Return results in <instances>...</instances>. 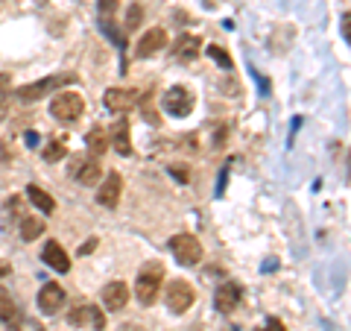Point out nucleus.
<instances>
[{
    "mask_svg": "<svg viewBox=\"0 0 351 331\" xmlns=\"http://www.w3.org/2000/svg\"><path fill=\"white\" fill-rule=\"evenodd\" d=\"M64 156H68V144H64V138H53V141H47V144H44V150H41V159L50 161V164H56V161L64 159Z\"/></svg>",
    "mask_w": 351,
    "mask_h": 331,
    "instance_id": "aec40b11",
    "label": "nucleus"
},
{
    "mask_svg": "<svg viewBox=\"0 0 351 331\" xmlns=\"http://www.w3.org/2000/svg\"><path fill=\"white\" fill-rule=\"evenodd\" d=\"M193 103H196L193 94L184 85H173V88H167V94L161 97L164 112L173 115V117H188L193 112Z\"/></svg>",
    "mask_w": 351,
    "mask_h": 331,
    "instance_id": "20e7f679",
    "label": "nucleus"
},
{
    "mask_svg": "<svg viewBox=\"0 0 351 331\" xmlns=\"http://www.w3.org/2000/svg\"><path fill=\"white\" fill-rule=\"evenodd\" d=\"M193 299H196V293L191 288V282L176 279L173 284H167V308L173 314H184L193 305Z\"/></svg>",
    "mask_w": 351,
    "mask_h": 331,
    "instance_id": "0eeeda50",
    "label": "nucleus"
},
{
    "mask_svg": "<svg viewBox=\"0 0 351 331\" xmlns=\"http://www.w3.org/2000/svg\"><path fill=\"white\" fill-rule=\"evenodd\" d=\"M94 247H97V240H88V244H85V247H80V252H91Z\"/></svg>",
    "mask_w": 351,
    "mask_h": 331,
    "instance_id": "473e14b6",
    "label": "nucleus"
},
{
    "mask_svg": "<svg viewBox=\"0 0 351 331\" xmlns=\"http://www.w3.org/2000/svg\"><path fill=\"white\" fill-rule=\"evenodd\" d=\"M24 138H27V144H29V147H38V132H32V129H29Z\"/></svg>",
    "mask_w": 351,
    "mask_h": 331,
    "instance_id": "2f4dec72",
    "label": "nucleus"
},
{
    "mask_svg": "<svg viewBox=\"0 0 351 331\" xmlns=\"http://www.w3.org/2000/svg\"><path fill=\"white\" fill-rule=\"evenodd\" d=\"M117 12V0H100V15L108 21V18H112Z\"/></svg>",
    "mask_w": 351,
    "mask_h": 331,
    "instance_id": "cd10ccee",
    "label": "nucleus"
},
{
    "mask_svg": "<svg viewBox=\"0 0 351 331\" xmlns=\"http://www.w3.org/2000/svg\"><path fill=\"white\" fill-rule=\"evenodd\" d=\"M141 18H144V6H141V3H132V6H129V12H126V24H123V30H126V32H135V30L141 27Z\"/></svg>",
    "mask_w": 351,
    "mask_h": 331,
    "instance_id": "b1692460",
    "label": "nucleus"
},
{
    "mask_svg": "<svg viewBox=\"0 0 351 331\" xmlns=\"http://www.w3.org/2000/svg\"><path fill=\"white\" fill-rule=\"evenodd\" d=\"M103 32H106V36H108V38H112V41L117 44V47H126V38H123V36H120V32L114 30V24H112V21H103Z\"/></svg>",
    "mask_w": 351,
    "mask_h": 331,
    "instance_id": "bb28decb",
    "label": "nucleus"
},
{
    "mask_svg": "<svg viewBox=\"0 0 351 331\" xmlns=\"http://www.w3.org/2000/svg\"><path fill=\"white\" fill-rule=\"evenodd\" d=\"M164 44H167V32H164L161 27H152L144 38L138 41V59H149L152 53H158Z\"/></svg>",
    "mask_w": 351,
    "mask_h": 331,
    "instance_id": "2eb2a0df",
    "label": "nucleus"
},
{
    "mask_svg": "<svg viewBox=\"0 0 351 331\" xmlns=\"http://www.w3.org/2000/svg\"><path fill=\"white\" fill-rule=\"evenodd\" d=\"M161 282H164V267L158 261H147L144 267H141L138 279H135V296L141 305H152L156 302V296L161 290Z\"/></svg>",
    "mask_w": 351,
    "mask_h": 331,
    "instance_id": "f03ea898",
    "label": "nucleus"
},
{
    "mask_svg": "<svg viewBox=\"0 0 351 331\" xmlns=\"http://www.w3.org/2000/svg\"><path fill=\"white\" fill-rule=\"evenodd\" d=\"M41 235H44V220H38V217L21 220V240H36Z\"/></svg>",
    "mask_w": 351,
    "mask_h": 331,
    "instance_id": "412c9836",
    "label": "nucleus"
},
{
    "mask_svg": "<svg viewBox=\"0 0 351 331\" xmlns=\"http://www.w3.org/2000/svg\"><path fill=\"white\" fill-rule=\"evenodd\" d=\"M80 76L76 73H53V76H47V80H41V82H29V85H21L18 91H15V97L21 103H36V100H41V97H47V94H53L56 91L59 94V88L62 85H73Z\"/></svg>",
    "mask_w": 351,
    "mask_h": 331,
    "instance_id": "f257e3e1",
    "label": "nucleus"
},
{
    "mask_svg": "<svg viewBox=\"0 0 351 331\" xmlns=\"http://www.w3.org/2000/svg\"><path fill=\"white\" fill-rule=\"evenodd\" d=\"M199 50H202V41L196 38V36H182L179 41H176V59L179 62H193L196 56H199Z\"/></svg>",
    "mask_w": 351,
    "mask_h": 331,
    "instance_id": "f3484780",
    "label": "nucleus"
},
{
    "mask_svg": "<svg viewBox=\"0 0 351 331\" xmlns=\"http://www.w3.org/2000/svg\"><path fill=\"white\" fill-rule=\"evenodd\" d=\"M120 191H123V179H120V173H108L103 187L97 191V203L106 205V208H114L120 203Z\"/></svg>",
    "mask_w": 351,
    "mask_h": 331,
    "instance_id": "f8f14e48",
    "label": "nucleus"
},
{
    "mask_svg": "<svg viewBox=\"0 0 351 331\" xmlns=\"http://www.w3.org/2000/svg\"><path fill=\"white\" fill-rule=\"evenodd\" d=\"M9 97H12V76L0 73V124H3L9 115Z\"/></svg>",
    "mask_w": 351,
    "mask_h": 331,
    "instance_id": "5701e85b",
    "label": "nucleus"
},
{
    "mask_svg": "<svg viewBox=\"0 0 351 331\" xmlns=\"http://www.w3.org/2000/svg\"><path fill=\"white\" fill-rule=\"evenodd\" d=\"M85 112V100L82 94H73V91H59L53 94V103H50V115L62 120V124H73L76 117Z\"/></svg>",
    "mask_w": 351,
    "mask_h": 331,
    "instance_id": "7ed1b4c3",
    "label": "nucleus"
},
{
    "mask_svg": "<svg viewBox=\"0 0 351 331\" xmlns=\"http://www.w3.org/2000/svg\"><path fill=\"white\" fill-rule=\"evenodd\" d=\"M27 196H29V203L36 205L41 214H53V208H56L53 196L44 191V187H38V185H29V187H27Z\"/></svg>",
    "mask_w": 351,
    "mask_h": 331,
    "instance_id": "6ab92c4d",
    "label": "nucleus"
},
{
    "mask_svg": "<svg viewBox=\"0 0 351 331\" xmlns=\"http://www.w3.org/2000/svg\"><path fill=\"white\" fill-rule=\"evenodd\" d=\"M205 53H208V56H211L217 65H223V68H232V56H228V53L219 47V44H211V47H208Z\"/></svg>",
    "mask_w": 351,
    "mask_h": 331,
    "instance_id": "a878e982",
    "label": "nucleus"
},
{
    "mask_svg": "<svg viewBox=\"0 0 351 331\" xmlns=\"http://www.w3.org/2000/svg\"><path fill=\"white\" fill-rule=\"evenodd\" d=\"M170 252L176 255V261L184 264V267H193V264L202 261V244L193 235H176V238H170Z\"/></svg>",
    "mask_w": 351,
    "mask_h": 331,
    "instance_id": "39448f33",
    "label": "nucleus"
},
{
    "mask_svg": "<svg viewBox=\"0 0 351 331\" xmlns=\"http://www.w3.org/2000/svg\"><path fill=\"white\" fill-rule=\"evenodd\" d=\"M103 103H106V109L112 115H123L138 103V91H132V88H108Z\"/></svg>",
    "mask_w": 351,
    "mask_h": 331,
    "instance_id": "1a4fd4ad",
    "label": "nucleus"
},
{
    "mask_svg": "<svg viewBox=\"0 0 351 331\" xmlns=\"http://www.w3.org/2000/svg\"><path fill=\"white\" fill-rule=\"evenodd\" d=\"M41 261L47 264L50 270H56V273H68V270H71V258H68V252H64V249L56 244V240H47V244H44Z\"/></svg>",
    "mask_w": 351,
    "mask_h": 331,
    "instance_id": "ddd939ff",
    "label": "nucleus"
},
{
    "mask_svg": "<svg viewBox=\"0 0 351 331\" xmlns=\"http://www.w3.org/2000/svg\"><path fill=\"white\" fill-rule=\"evenodd\" d=\"M88 150H91V156H94V159H97V156H103V152L108 150V135H106L100 126L88 132Z\"/></svg>",
    "mask_w": 351,
    "mask_h": 331,
    "instance_id": "4be33fe9",
    "label": "nucleus"
},
{
    "mask_svg": "<svg viewBox=\"0 0 351 331\" xmlns=\"http://www.w3.org/2000/svg\"><path fill=\"white\" fill-rule=\"evenodd\" d=\"M240 299H243V288H240L237 282H223L214 293V305H217L219 314H232L240 305Z\"/></svg>",
    "mask_w": 351,
    "mask_h": 331,
    "instance_id": "6e6552de",
    "label": "nucleus"
},
{
    "mask_svg": "<svg viewBox=\"0 0 351 331\" xmlns=\"http://www.w3.org/2000/svg\"><path fill=\"white\" fill-rule=\"evenodd\" d=\"M108 144H114V150L120 152V156H129V152H132V144H129V124H126V120H117V124H114Z\"/></svg>",
    "mask_w": 351,
    "mask_h": 331,
    "instance_id": "a211bd4d",
    "label": "nucleus"
},
{
    "mask_svg": "<svg viewBox=\"0 0 351 331\" xmlns=\"http://www.w3.org/2000/svg\"><path fill=\"white\" fill-rule=\"evenodd\" d=\"M261 331H284V323H281V319H276V317H272V319H269V323H267V326H263Z\"/></svg>",
    "mask_w": 351,
    "mask_h": 331,
    "instance_id": "c756f323",
    "label": "nucleus"
},
{
    "mask_svg": "<svg viewBox=\"0 0 351 331\" xmlns=\"http://www.w3.org/2000/svg\"><path fill=\"white\" fill-rule=\"evenodd\" d=\"M71 176L76 182H82V185H97L100 182V176H103V168H100V161H97L94 156L73 159L71 161Z\"/></svg>",
    "mask_w": 351,
    "mask_h": 331,
    "instance_id": "9d476101",
    "label": "nucleus"
},
{
    "mask_svg": "<svg viewBox=\"0 0 351 331\" xmlns=\"http://www.w3.org/2000/svg\"><path fill=\"white\" fill-rule=\"evenodd\" d=\"M62 305H64V290H62V284L47 282V284L41 288V293H38V308H41V314L53 317Z\"/></svg>",
    "mask_w": 351,
    "mask_h": 331,
    "instance_id": "9b49d317",
    "label": "nucleus"
},
{
    "mask_svg": "<svg viewBox=\"0 0 351 331\" xmlns=\"http://www.w3.org/2000/svg\"><path fill=\"white\" fill-rule=\"evenodd\" d=\"M141 112H144V120H147V124H152V126H158V124H161V117H158V112H156V103H152V94L141 97Z\"/></svg>",
    "mask_w": 351,
    "mask_h": 331,
    "instance_id": "393cba45",
    "label": "nucleus"
},
{
    "mask_svg": "<svg viewBox=\"0 0 351 331\" xmlns=\"http://www.w3.org/2000/svg\"><path fill=\"white\" fill-rule=\"evenodd\" d=\"M348 24H351V15H348V12H343V38H346V41H351V32H348Z\"/></svg>",
    "mask_w": 351,
    "mask_h": 331,
    "instance_id": "7c9ffc66",
    "label": "nucleus"
},
{
    "mask_svg": "<svg viewBox=\"0 0 351 331\" xmlns=\"http://www.w3.org/2000/svg\"><path fill=\"white\" fill-rule=\"evenodd\" d=\"M0 323L9 326V328H21V311L3 284H0Z\"/></svg>",
    "mask_w": 351,
    "mask_h": 331,
    "instance_id": "dca6fc26",
    "label": "nucleus"
},
{
    "mask_svg": "<svg viewBox=\"0 0 351 331\" xmlns=\"http://www.w3.org/2000/svg\"><path fill=\"white\" fill-rule=\"evenodd\" d=\"M68 323L76 326V328H94V331H100L106 326V317L100 314V308H94V305H88V302H76L71 311H68Z\"/></svg>",
    "mask_w": 351,
    "mask_h": 331,
    "instance_id": "423d86ee",
    "label": "nucleus"
},
{
    "mask_svg": "<svg viewBox=\"0 0 351 331\" xmlns=\"http://www.w3.org/2000/svg\"><path fill=\"white\" fill-rule=\"evenodd\" d=\"M170 173H173L179 182H191V173H188V168H184V164H173Z\"/></svg>",
    "mask_w": 351,
    "mask_h": 331,
    "instance_id": "c85d7f7f",
    "label": "nucleus"
},
{
    "mask_svg": "<svg viewBox=\"0 0 351 331\" xmlns=\"http://www.w3.org/2000/svg\"><path fill=\"white\" fill-rule=\"evenodd\" d=\"M129 302V288H126V282H112V284H106V290H103V305L108 308V311H123Z\"/></svg>",
    "mask_w": 351,
    "mask_h": 331,
    "instance_id": "4468645a",
    "label": "nucleus"
}]
</instances>
